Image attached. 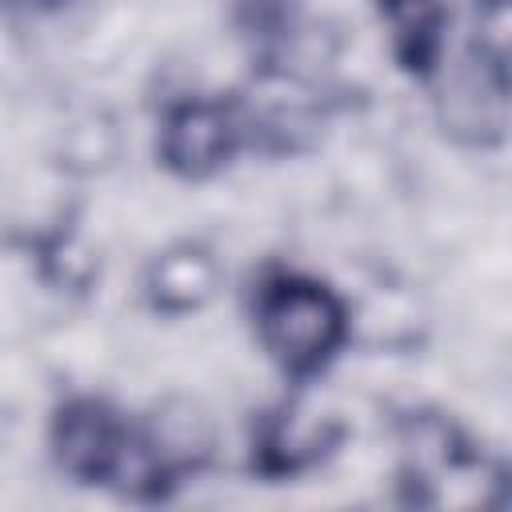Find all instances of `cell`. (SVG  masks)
I'll return each mask as SVG.
<instances>
[{
	"mask_svg": "<svg viewBox=\"0 0 512 512\" xmlns=\"http://www.w3.org/2000/svg\"><path fill=\"white\" fill-rule=\"evenodd\" d=\"M56 464L88 488H112L132 500H160L176 484L180 456L152 432H140L120 408L96 396H76L52 416Z\"/></svg>",
	"mask_w": 512,
	"mask_h": 512,
	"instance_id": "6da1fadb",
	"label": "cell"
},
{
	"mask_svg": "<svg viewBox=\"0 0 512 512\" xmlns=\"http://www.w3.org/2000/svg\"><path fill=\"white\" fill-rule=\"evenodd\" d=\"M252 320L264 352L288 376H316L348 336L344 300L304 272H272L260 280Z\"/></svg>",
	"mask_w": 512,
	"mask_h": 512,
	"instance_id": "7a4b0ae2",
	"label": "cell"
},
{
	"mask_svg": "<svg viewBox=\"0 0 512 512\" xmlns=\"http://www.w3.org/2000/svg\"><path fill=\"white\" fill-rule=\"evenodd\" d=\"M244 124L224 100H180L160 120V160L184 180L216 176L240 148Z\"/></svg>",
	"mask_w": 512,
	"mask_h": 512,
	"instance_id": "3957f363",
	"label": "cell"
},
{
	"mask_svg": "<svg viewBox=\"0 0 512 512\" xmlns=\"http://www.w3.org/2000/svg\"><path fill=\"white\" fill-rule=\"evenodd\" d=\"M216 280H220V268L200 244H176L152 260L144 292L152 308L180 316V312H196L200 304H208L216 292Z\"/></svg>",
	"mask_w": 512,
	"mask_h": 512,
	"instance_id": "277c9868",
	"label": "cell"
},
{
	"mask_svg": "<svg viewBox=\"0 0 512 512\" xmlns=\"http://www.w3.org/2000/svg\"><path fill=\"white\" fill-rule=\"evenodd\" d=\"M392 48L404 68L432 72L444 48V4L440 0H384Z\"/></svg>",
	"mask_w": 512,
	"mask_h": 512,
	"instance_id": "5b68a950",
	"label": "cell"
},
{
	"mask_svg": "<svg viewBox=\"0 0 512 512\" xmlns=\"http://www.w3.org/2000/svg\"><path fill=\"white\" fill-rule=\"evenodd\" d=\"M324 432L316 428H304L296 412H284L268 424L264 440H260V468L272 472V476H284V472H300L308 460H316L324 448Z\"/></svg>",
	"mask_w": 512,
	"mask_h": 512,
	"instance_id": "8992f818",
	"label": "cell"
}]
</instances>
